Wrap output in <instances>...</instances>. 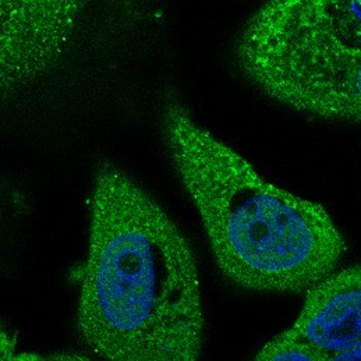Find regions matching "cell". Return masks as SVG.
I'll return each instance as SVG.
<instances>
[{"label":"cell","mask_w":361,"mask_h":361,"mask_svg":"<svg viewBox=\"0 0 361 361\" xmlns=\"http://www.w3.org/2000/svg\"><path fill=\"white\" fill-rule=\"evenodd\" d=\"M235 52L243 74L288 105L361 61V0L269 1L245 23Z\"/></svg>","instance_id":"obj_3"},{"label":"cell","mask_w":361,"mask_h":361,"mask_svg":"<svg viewBox=\"0 0 361 361\" xmlns=\"http://www.w3.org/2000/svg\"><path fill=\"white\" fill-rule=\"evenodd\" d=\"M1 361H94L90 357L75 352H52V353H37V352H16L14 342L1 334Z\"/></svg>","instance_id":"obj_8"},{"label":"cell","mask_w":361,"mask_h":361,"mask_svg":"<svg viewBox=\"0 0 361 361\" xmlns=\"http://www.w3.org/2000/svg\"><path fill=\"white\" fill-rule=\"evenodd\" d=\"M82 3L58 0L1 1V92L28 84L64 51Z\"/></svg>","instance_id":"obj_4"},{"label":"cell","mask_w":361,"mask_h":361,"mask_svg":"<svg viewBox=\"0 0 361 361\" xmlns=\"http://www.w3.org/2000/svg\"><path fill=\"white\" fill-rule=\"evenodd\" d=\"M286 106L324 119L361 121V61L307 88Z\"/></svg>","instance_id":"obj_6"},{"label":"cell","mask_w":361,"mask_h":361,"mask_svg":"<svg viewBox=\"0 0 361 361\" xmlns=\"http://www.w3.org/2000/svg\"><path fill=\"white\" fill-rule=\"evenodd\" d=\"M290 329L324 355L361 348V264L312 286Z\"/></svg>","instance_id":"obj_5"},{"label":"cell","mask_w":361,"mask_h":361,"mask_svg":"<svg viewBox=\"0 0 361 361\" xmlns=\"http://www.w3.org/2000/svg\"><path fill=\"white\" fill-rule=\"evenodd\" d=\"M324 361H361V348L325 355Z\"/></svg>","instance_id":"obj_9"},{"label":"cell","mask_w":361,"mask_h":361,"mask_svg":"<svg viewBox=\"0 0 361 361\" xmlns=\"http://www.w3.org/2000/svg\"><path fill=\"white\" fill-rule=\"evenodd\" d=\"M324 357L289 328L267 342L252 361H324Z\"/></svg>","instance_id":"obj_7"},{"label":"cell","mask_w":361,"mask_h":361,"mask_svg":"<svg viewBox=\"0 0 361 361\" xmlns=\"http://www.w3.org/2000/svg\"><path fill=\"white\" fill-rule=\"evenodd\" d=\"M77 329L106 361H198L202 349L191 245L165 209L109 164L94 179Z\"/></svg>","instance_id":"obj_1"},{"label":"cell","mask_w":361,"mask_h":361,"mask_svg":"<svg viewBox=\"0 0 361 361\" xmlns=\"http://www.w3.org/2000/svg\"><path fill=\"white\" fill-rule=\"evenodd\" d=\"M162 123L176 173L232 283L298 295L335 272L346 243L319 204L264 180L180 104L165 106Z\"/></svg>","instance_id":"obj_2"}]
</instances>
